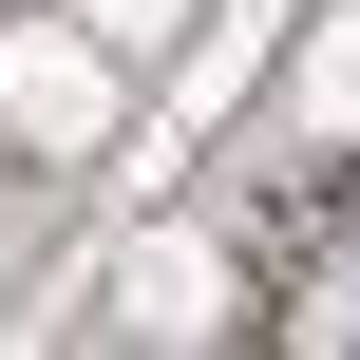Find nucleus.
I'll return each instance as SVG.
<instances>
[{"mask_svg": "<svg viewBox=\"0 0 360 360\" xmlns=\"http://www.w3.org/2000/svg\"><path fill=\"white\" fill-rule=\"evenodd\" d=\"M76 19H95L114 57H171V38H190V0H76Z\"/></svg>", "mask_w": 360, "mask_h": 360, "instance_id": "20e7f679", "label": "nucleus"}, {"mask_svg": "<svg viewBox=\"0 0 360 360\" xmlns=\"http://www.w3.org/2000/svg\"><path fill=\"white\" fill-rule=\"evenodd\" d=\"M133 304H152L171 342H209V323H228V247H190V228H171V247H133Z\"/></svg>", "mask_w": 360, "mask_h": 360, "instance_id": "f03ea898", "label": "nucleus"}, {"mask_svg": "<svg viewBox=\"0 0 360 360\" xmlns=\"http://www.w3.org/2000/svg\"><path fill=\"white\" fill-rule=\"evenodd\" d=\"M285 114H304V133H360V19L304 57V76H285Z\"/></svg>", "mask_w": 360, "mask_h": 360, "instance_id": "7ed1b4c3", "label": "nucleus"}, {"mask_svg": "<svg viewBox=\"0 0 360 360\" xmlns=\"http://www.w3.org/2000/svg\"><path fill=\"white\" fill-rule=\"evenodd\" d=\"M114 76H133V57H114L76 0H57V19H0V133H19V152H114Z\"/></svg>", "mask_w": 360, "mask_h": 360, "instance_id": "f257e3e1", "label": "nucleus"}]
</instances>
